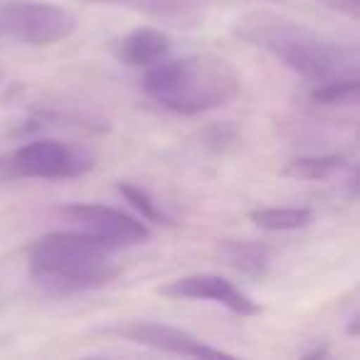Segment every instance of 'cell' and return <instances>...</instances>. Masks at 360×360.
I'll return each instance as SVG.
<instances>
[{
    "label": "cell",
    "mask_w": 360,
    "mask_h": 360,
    "mask_svg": "<svg viewBox=\"0 0 360 360\" xmlns=\"http://www.w3.org/2000/svg\"><path fill=\"white\" fill-rule=\"evenodd\" d=\"M235 35L257 50L269 52L286 70L314 84L360 75V52L353 42H340L274 11L245 13L235 22Z\"/></svg>",
    "instance_id": "obj_1"
},
{
    "label": "cell",
    "mask_w": 360,
    "mask_h": 360,
    "mask_svg": "<svg viewBox=\"0 0 360 360\" xmlns=\"http://www.w3.org/2000/svg\"><path fill=\"white\" fill-rule=\"evenodd\" d=\"M143 91L175 114H205L232 104L242 91V77L220 55H188L160 60L146 72Z\"/></svg>",
    "instance_id": "obj_2"
},
{
    "label": "cell",
    "mask_w": 360,
    "mask_h": 360,
    "mask_svg": "<svg viewBox=\"0 0 360 360\" xmlns=\"http://www.w3.org/2000/svg\"><path fill=\"white\" fill-rule=\"evenodd\" d=\"M111 252L84 232H50L27 250V269L50 294H79L101 289L121 274Z\"/></svg>",
    "instance_id": "obj_3"
},
{
    "label": "cell",
    "mask_w": 360,
    "mask_h": 360,
    "mask_svg": "<svg viewBox=\"0 0 360 360\" xmlns=\"http://www.w3.org/2000/svg\"><path fill=\"white\" fill-rule=\"evenodd\" d=\"M96 163V153L86 146L57 139L30 141L0 155V183L15 180H70L82 178Z\"/></svg>",
    "instance_id": "obj_4"
},
{
    "label": "cell",
    "mask_w": 360,
    "mask_h": 360,
    "mask_svg": "<svg viewBox=\"0 0 360 360\" xmlns=\"http://www.w3.org/2000/svg\"><path fill=\"white\" fill-rule=\"evenodd\" d=\"M77 30L72 11L35 0H8L0 6V32L22 45L47 47L62 42Z\"/></svg>",
    "instance_id": "obj_5"
},
{
    "label": "cell",
    "mask_w": 360,
    "mask_h": 360,
    "mask_svg": "<svg viewBox=\"0 0 360 360\" xmlns=\"http://www.w3.org/2000/svg\"><path fill=\"white\" fill-rule=\"evenodd\" d=\"M62 217L79 227V232L104 242L111 250L119 247H136L150 240V230L139 217L126 215L109 205H94V202H75L62 207Z\"/></svg>",
    "instance_id": "obj_6"
},
{
    "label": "cell",
    "mask_w": 360,
    "mask_h": 360,
    "mask_svg": "<svg viewBox=\"0 0 360 360\" xmlns=\"http://www.w3.org/2000/svg\"><path fill=\"white\" fill-rule=\"evenodd\" d=\"M104 333L119 335L124 340L160 350V353L183 355V358H232L230 353L202 343L200 338H195L188 330H180L175 326L155 323V321H129V323L111 326Z\"/></svg>",
    "instance_id": "obj_7"
},
{
    "label": "cell",
    "mask_w": 360,
    "mask_h": 360,
    "mask_svg": "<svg viewBox=\"0 0 360 360\" xmlns=\"http://www.w3.org/2000/svg\"><path fill=\"white\" fill-rule=\"evenodd\" d=\"M158 294L168 299H191V301H212V304L225 306L227 311L237 316H257L262 314V306L252 296H247L240 286L227 281L220 274H191L180 276L160 286Z\"/></svg>",
    "instance_id": "obj_8"
},
{
    "label": "cell",
    "mask_w": 360,
    "mask_h": 360,
    "mask_svg": "<svg viewBox=\"0 0 360 360\" xmlns=\"http://www.w3.org/2000/svg\"><path fill=\"white\" fill-rule=\"evenodd\" d=\"M114 57L126 67H153L170 52V37L155 27H136L111 45Z\"/></svg>",
    "instance_id": "obj_9"
},
{
    "label": "cell",
    "mask_w": 360,
    "mask_h": 360,
    "mask_svg": "<svg viewBox=\"0 0 360 360\" xmlns=\"http://www.w3.org/2000/svg\"><path fill=\"white\" fill-rule=\"evenodd\" d=\"M250 222L266 232H291L314 222L311 207H257L250 212Z\"/></svg>",
    "instance_id": "obj_10"
},
{
    "label": "cell",
    "mask_w": 360,
    "mask_h": 360,
    "mask_svg": "<svg viewBox=\"0 0 360 360\" xmlns=\"http://www.w3.org/2000/svg\"><path fill=\"white\" fill-rule=\"evenodd\" d=\"M348 155L345 153H323V155H301L286 163L281 175L294 180H326L333 173L345 168Z\"/></svg>",
    "instance_id": "obj_11"
},
{
    "label": "cell",
    "mask_w": 360,
    "mask_h": 360,
    "mask_svg": "<svg viewBox=\"0 0 360 360\" xmlns=\"http://www.w3.org/2000/svg\"><path fill=\"white\" fill-rule=\"evenodd\" d=\"M360 94V77H348V79H335L326 82V84H316L311 91V101L323 106H355Z\"/></svg>",
    "instance_id": "obj_12"
},
{
    "label": "cell",
    "mask_w": 360,
    "mask_h": 360,
    "mask_svg": "<svg viewBox=\"0 0 360 360\" xmlns=\"http://www.w3.org/2000/svg\"><path fill=\"white\" fill-rule=\"evenodd\" d=\"M116 191L124 195V200L129 202V205L134 207V210L139 212L146 222H153V225H175V222L170 220L163 210H160L158 202H153V198H150L146 191L131 186V183H119V186H116Z\"/></svg>",
    "instance_id": "obj_13"
},
{
    "label": "cell",
    "mask_w": 360,
    "mask_h": 360,
    "mask_svg": "<svg viewBox=\"0 0 360 360\" xmlns=\"http://www.w3.org/2000/svg\"><path fill=\"white\" fill-rule=\"evenodd\" d=\"M82 3H96V6H124L134 11H143L150 15H178L195 6V0H82Z\"/></svg>",
    "instance_id": "obj_14"
},
{
    "label": "cell",
    "mask_w": 360,
    "mask_h": 360,
    "mask_svg": "<svg viewBox=\"0 0 360 360\" xmlns=\"http://www.w3.org/2000/svg\"><path fill=\"white\" fill-rule=\"evenodd\" d=\"M227 259L232 266L247 274H262L266 269V252L257 245H245V242H232L227 245Z\"/></svg>",
    "instance_id": "obj_15"
},
{
    "label": "cell",
    "mask_w": 360,
    "mask_h": 360,
    "mask_svg": "<svg viewBox=\"0 0 360 360\" xmlns=\"http://www.w3.org/2000/svg\"><path fill=\"white\" fill-rule=\"evenodd\" d=\"M328 11H335V13H343L348 18H358L360 13V0H321Z\"/></svg>",
    "instance_id": "obj_16"
}]
</instances>
